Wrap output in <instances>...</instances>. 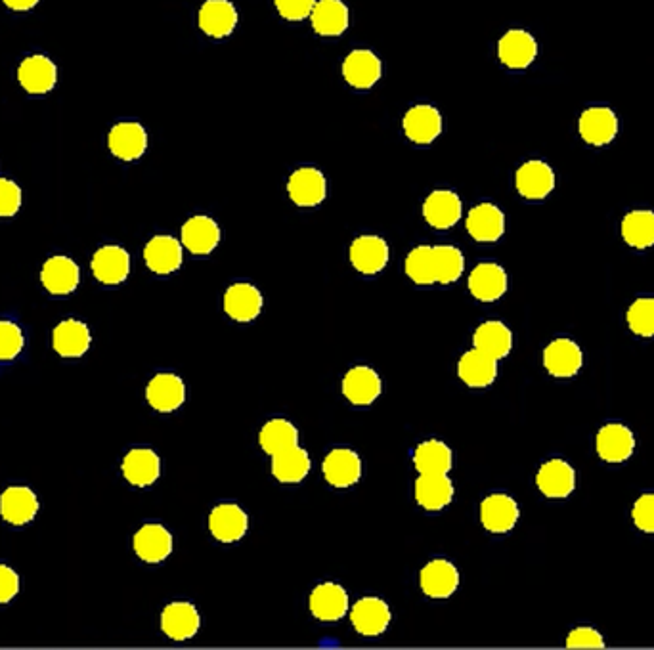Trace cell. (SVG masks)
I'll return each mask as SVG.
<instances>
[{
	"label": "cell",
	"instance_id": "obj_1",
	"mask_svg": "<svg viewBox=\"0 0 654 650\" xmlns=\"http://www.w3.org/2000/svg\"><path fill=\"white\" fill-rule=\"evenodd\" d=\"M287 194L299 207H316L326 199V176L316 167H301L289 176Z\"/></svg>",
	"mask_w": 654,
	"mask_h": 650
},
{
	"label": "cell",
	"instance_id": "obj_2",
	"mask_svg": "<svg viewBox=\"0 0 654 650\" xmlns=\"http://www.w3.org/2000/svg\"><path fill=\"white\" fill-rule=\"evenodd\" d=\"M389 243L379 236H360L350 245L352 266L366 276L379 274L389 264Z\"/></svg>",
	"mask_w": 654,
	"mask_h": 650
},
{
	"label": "cell",
	"instance_id": "obj_3",
	"mask_svg": "<svg viewBox=\"0 0 654 650\" xmlns=\"http://www.w3.org/2000/svg\"><path fill=\"white\" fill-rule=\"evenodd\" d=\"M108 146L111 153L123 161L140 159L148 150V132L136 121L117 123L109 130Z\"/></svg>",
	"mask_w": 654,
	"mask_h": 650
},
{
	"label": "cell",
	"instance_id": "obj_4",
	"mask_svg": "<svg viewBox=\"0 0 654 650\" xmlns=\"http://www.w3.org/2000/svg\"><path fill=\"white\" fill-rule=\"evenodd\" d=\"M404 134L419 146H427L435 142L442 132V115L435 106L419 104L408 109L402 119Z\"/></svg>",
	"mask_w": 654,
	"mask_h": 650
},
{
	"label": "cell",
	"instance_id": "obj_5",
	"mask_svg": "<svg viewBox=\"0 0 654 650\" xmlns=\"http://www.w3.org/2000/svg\"><path fill=\"white\" fill-rule=\"evenodd\" d=\"M322 471L333 488H350L362 477V459L354 450L335 448L326 455Z\"/></svg>",
	"mask_w": 654,
	"mask_h": 650
},
{
	"label": "cell",
	"instance_id": "obj_6",
	"mask_svg": "<svg viewBox=\"0 0 654 650\" xmlns=\"http://www.w3.org/2000/svg\"><path fill=\"white\" fill-rule=\"evenodd\" d=\"M262 310L261 291L251 283H234L224 293V312L240 324L253 322Z\"/></svg>",
	"mask_w": 654,
	"mask_h": 650
},
{
	"label": "cell",
	"instance_id": "obj_7",
	"mask_svg": "<svg viewBox=\"0 0 654 650\" xmlns=\"http://www.w3.org/2000/svg\"><path fill=\"white\" fill-rule=\"evenodd\" d=\"M419 585L431 599H448L458 589V568L446 559H435L423 566L419 574Z\"/></svg>",
	"mask_w": 654,
	"mask_h": 650
},
{
	"label": "cell",
	"instance_id": "obj_8",
	"mask_svg": "<svg viewBox=\"0 0 654 650\" xmlns=\"http://www.w3.org/2000/svg\"><path fill=\"white\" fill-rule=\"evenodd\" d=\"M521 517L517 501L505 494H492L480 505L482 526L492 534H505L515 528Z\"/></svg>",
	"mask_w": 654,
	"mask_h": 650
},
{
	"label": "cell",
	"instance_id": "obj_9",
	"mask_svg": "<svg viewBox=\"0 0 654 650\" xmlns=\"http://www.w3.org/2000/svg\"><path fill=\"white\" fill-rule=\"evenodd\" d=\"M350 620L358 633L375 637L389 628L391 608L379 597H364L350 610Z\"/></svg>",
	"mask_w": 654,
	"mask_h": 650
},
{
	"label": "cell",
	"instance_id": "obj_10",
	"mask_svg": "<svg viewBox=\"0 0 654 650\" xmlns=\"http://www.w3.org/2000/svg\"><path fill=\"white\" fill-rule=\"evenodd\" d=\"M92 272L98 282L119 285L131 274V257L119 245H106L94 253Z\"/></svg>",
	"mask_w": 654,
	"mask_h": 650
},
{
	"label": "cell",
	"instance_id": "obj_11",
	"mask_svg": "<svg viewBox=\"0 0 654 650\" xmlns=\"http://www.w3.org/2000/svg\"><path fill=\"white\" fill-rule=\"evenodd\" d=\"M146 398L155 412H175L186 400V385L175 373H159L148 383Z\"/></svg>",
	"mask_w": 654,
	"mask_h": 650
},
{
	"label": "cell",
	"instance_id": "obj_12",
	"mask_svg": "<svg viewBox=\"0 0 654 650\" xmlns=\"http://www.w3.org/2000/svg\"><path fill=\"white\" fill-rule=\"evenodd\" d=\"M199 27L213 39H224L238 25V10L230 0H207L199 10Z\"/></svg>",
	"mask_w": 654,
	"mask_h": 650
},
{
	"label": "cell",
	"instance_id": "obj_13",
	"mask_svg": "<svg viewBox=\"0 0 654 650\" xmlns=\"http://www.w3.org/2000/svg\"><path fill=\"white\" fill-rule=\"evenodd\" d=\"M498 56L509 69H526L538 56V43L528 31L511 29L500 39Z\"/></svg>",
	"mask_w": 654,
	"mask_h": 650
},
{
	"label": "cell",
	"instance_id": "obj_14",
	"mask_svg": "<svg viewBox=\"0 0 654 650\" xmlns=\"http://www.w3.org/2000/svg\"><path fill=\"white\" fill-rule=\"evenodd\" d=\"M39 499L27 486H10L0 496V515L8 524L23 526L37 517Z\"/></svg>",
	"mask_w": 654,
	"mask_h": 650
},
{
	"label": "cell",
	"instance_id": "obj_15",
	"mask_svg": "<svg viewBox=\"0 0 654 650\" xmlns=\"http://www.w3.org/2000/svg\"><path fill=\"white\" fill-rule=\"evenodd\" d=\"M249 526L247 513L236 503L217 505L209 515V530L218 542H240Z\"/></svg>",
	"mask_w": 654,
	"mask_h": 650
},
{
	"label": "cell",
	"instance_id": "obj_16",
	"mask_svg": "<svg viewBox=\"0 0 654 650\" xmlns=\"http://www.w3.org/2000/svg\"><path fill=\"white\" fill-rule=\"evenodd\" d=\"M201 628V616L192 603H171L161 614V629L173 641H188Z\"/></svg>",
	"mask_w": 654,
	"mask_h": 650
},
{
	"label": "cell",
	"instance_id": "obj_17",
	"mask_svg": "<svg viewBox=\"0 0 654 650\" xmlns=\"http://www.w3.org/2000/svg\"><path fill=\"white\" fill-rule=\"evenodd\" d=\"M134 551L144 563H161L173 551V536L161 524H144L134 534Z\"/></svg>",
	"mask_w": 654,
	"mask_h": 650
},
{
	"label": "cell",
	"instance_id": "obj_18",
	"mask_svg": "<svg viewBox=\"0 0 654 650\" xmlns=\"http://www.w3.org/2000/svg\"><path fill=\"white\" fill-rule=\"evenodd\" d=\"M469 291L482 303H494L507 291V272L496 262H482L469 276Z\"/></svg>",
	"mask_w": 654,
	"mask_h": 650
},
{
	"label": "cell",
	"instance_id": "obj_19",
	"mask_svg": "<svg viewBox=\"0 0 654 650\" xmlns=\"http://www.w3.org/2000/svg\"><path fill=\"white\" fill-rule=\"evenodd\" d=\"M349 610V595L339 584L326 582L310 593V612L322 622H337Z\"/></svg>",
	"mask_w": 654,
	"mask_h": 650
},
{
	"label": "cell",
	"instance_id": "obj_20",
	"mask_svg": "<svg viewBox=\"0 0 654 650\" xmlns=\"http://www.w3.org/2000/svg\"><path fill=\"white\" fill-rule=\"evenodd\" d=\"M595 448L597 454L607 461V463H622L626 459H630V455L635 450V438L633 433L620 423H611L605 425L595 438Z\"/></svg>",
	"mask_w": 654,
	"mask_h": 650
},
{
	"label": "cell",
	"instance_id": "obj_21",
	"mask_svg": "<svg viewBox=\"0 0 654 650\" xmlns=\"http://www.w3.org/2000/svg\"><path fill=\"white\" fill-rule=\"evenodd\" d=\"M459 379L473 389H484L498 377V360L490 354L473 348L461 356L458 364Z\"/></svg>",
	"mask_w": 654,
	"mask_h": 650
},
{
	"label": "cell",
	"instance_id": "obj_22",
	"mask_svg": "<svg viewBox=\"0 0 654 650\" xmlns=\"http://www.w3.org/2000/svg\"><path fill=\"white\" fill-rule=\"evenodd\" d=\"M461 213V199L452 190H435L423 203V217L436 230H448L456 226Z\"/></svg>",
	"mask_w": 654,
	"mask_h": 650
},
{
	"label": "cell",
	"instance_id": "obj_23",
	"mask_svg": "<svg viewBox=\"0 0 654 650\" xmlns=\"http://www.w3.org/2000/svg\"><path fill=\"white\" fill-rule=\"evenodd\" d=\"M383 73L381 60L371 50H352L343 62V77L350 87L368 90Z\"/></svg>",
	"mask_w": 654,
	"mask_h": 650
},
{
	"label": "cell",
	"instance_id": "obj_24",
	"mask_svg": "<svg viewBox=\"0 0 654 650\" xmlns=\"http://www.w3.org/2000/svg\"><path fill=\"white\" fill-rule=\"evenodd\" d=\"M578 130L591 146H607L618 134V117L609 108H589L582 113Z\"/></svg>",
	"mask_w": 654,
	"mask_h": 650
},
{
	"label": "cell",
	"instance_id": "obj_25",
	"mask_svg": "<svg viewBox=\"0 0 654 650\" xmlns=\"http://www.w3.org/2000/svg\"><path fill=\"white\" fill-rule=\"evenodd\" d=\"M81 280L79 266L69 257H52L44 262L41 270V282L44 289L52 295H69L77 289Z\"/></svg>",
	"mask_w": 654,
	"mask_h": 650
},
{
	"label": "cell",
	"instance_id": "obj_26",
	"mask_svg": "<svg viewBox=\"0 0 654 650\" xmlns=\"http://www.w3.org/2000/svg\"><path fill=\"white\" fill-rule=\"evenodd\" d=\"M515 184L524 199H544L555 188V173L544 161H526L517 171Z\"/></svg>",
	"mask_w": 654,
	"mask_h": 650
},
{
	"label": "cell",
	"instance_id": "obj_27",
	"mask_svg": "<svg viewBox=\"0 0 654 650\" xmlns=\"http://www.w3.org/2000/svg\"><path fill=\"white\" fill-rule=\"evenodd\" d=\"M18 81L29 94H46L56 87L58 69L46 56H29L18 69Z\"/></svg>",
	"mask_w": 654,
	"mask_h": 650
},
{
	"label": "cell",
	"instance_id": "obj_28",
	"mask_svg": "<svg viewBox=\"0 0 654 650\" xmlns=\"http://www.w3.org/2000/svg\"><path fill=\"white\" fill-rule=\"evenodd\" d=\"M383 390L381 377L368 366L350 369L343 379V394L354 406H370Z\"/></svg>",
	"mask_w": 654,
	"mask_h": 650
},
{
	"label": "cell",
	"instance_id": "obj_29",
	"mask_svg": "<svg viewBox=\"0 0 654 650\" xmlns=\"http://www.w3.org/2000/svg\"><path fill=\"white\" fill-rule=\"evenodd\" d=\"M467 232L480 243H494L505 232L502 209L492 203H480L467 215Z\"/></svg>",
	"mask_w": 654,
	"mask_h": 650
},
{
	"label": "cell",
	"instance_id": "obj_30",
	"mask_svg": "<svg viewBox=\"0 0 654 650\" xmlns=\"http://www.w3.org/2000/svg\"><path fill=\"white\" fill-rule=\"evenodd\" d=\"M182 259V245L173 236H155L144 249V260L148 268L159 276L176 272L182 266Z\"/></svg>",
	"mask_w": 654,
	"mask_h": 650
},
{
	"label": "cell",
	"instance_id": "obj_31",
	"mask_svg": "<svg viewBox=\"0 0 654 650\" xmlns=\"http://www.w3.org/2000/svg\"><path fill=\"white\" fill-rule=\"evenodd\" d=\"M536 484L547 498H567L576 488V473L563 459H551L538 471Z\"/></svg>",
	"mask_w": 654,
	"mask_h": 650
},
{
	"label": "cell",
	"instance_id": "obj_32",
	"mask_svg": "<svg viewBox=\"0 0 654 650\" xmlns=\"http://www.w3.org/2000/svg\"><path fill=\"white\" fill-rule=\"evenodd\" d=\"M582 364V350L570 339H557L544 350V366L553 377H574Z\"/></svg>",
	"mask_w": 654,
	"mask_h": 650
},
{
	"label": "cell",
	"instance_id": "obj_33",
	"mask_svg": "<svg viewBox=\"0 0 654 650\" xmlns=\"http://www.w3.org/2000/svg\"><path fill=\"white\" fill-rule=\"evenodd\" d=\"M220 243V228L211 217L197 215L182 226V245L194 255H209Z\"/></svg>",
	"mask_w": 654,
	"mask_h": 650
},
{
	"label": "cell",
	"instance_id": "obj_34",
	"mask_svg": "<svg viewBox=\"0 0 654 650\" xmlns=\"http://www.w3.org/2000/svg\"><path fill=\"white\" fill-rule=\"evenodd\" d=\"M121 469L123 477L127 478L132 486L148 488L161 475V459L153 450L136 448L125 455Z\"/></svg>",
	"mask_w": 654,
	"mask_h": 650
},
{
	"label": "cell",
	"instance_id": "obj_35",
	"mask_svg": "<svg viewBox=\"0 0 654 650\" xmlns=\"http://www.w3.org/2000/svg\"><path fill=\"white\" fill-rule=\"evenodd\" d=\"M310 18L318 35L339 37L349 27V8L343 0H318Z\"/></svg>",
	"mask_w": 654,
	"mask_h": 650
},
{
	"label": "cell",
	"instance_id": "obj_36",
	"mask_svg": "<svg viewBox=\"0 0 654 650\" xmlns=\"http://www.w3.org/2000/svg\"><path fill=\"white\" fill-rule=\"evenodd\" d=\"M92 343L90 329L79 320H66L56 325L52 333V347L64 358H81Z\"/></svg>",
	"mask_w": 654,
	"mask_h": 650
},
{
	"label": "cell",
	"instance_id": "obj_37",
	"mask_svg": "<svg viewBox=\"0 0 654 650\" xmlns=\"http://www.w3.org/2000/svg\"><path fill=\"white\" fill-rule=\"evenodd\" d=\"M415 499L427 511H440L454 499V484L448 475H421L415 480Z\"/></svg>",
	"mask_w": 654,
	"mask_h": 650
},
{
	"label": "cell",
	"instance_id": "obj_38",
	"mask_svg": "<svg viewBox=\"0 0 654 650\" xmlns=\"http://www.w3.org/2000/svg\"><path fill=\"white\" fill-rule=\"evenodd\" d=\"M414 463L421 475H448L454 454L442 440H425L415 448Z\"/></svg>",
	"mask_w": 654,
	"mask_h": 650
},
{
	"label": "cell",
	"instance_id": "obj_39",
	"mask_svg": "<svg viewBox=\"0 0 654 650\" xmlns=\"http://www.w3.org/2000/svg\"><path fill=\"white\" fill-rule=\"evenodd\" d=\"M473 343L475 348L490 354L492 358L502 360L513 348V333L507 325L492 320L477 327L473 335Z\"/></svg>",
	"mask_w": 654,
	"mask_h": 650
},
{
	"label": "cell",
	"instance_id": "obj_40",
	"mask_svg": "<svg viewBox=\"0 0 654 650\" xmlns=\"http://www.w3.org/2000/svg\"><path fill=\"white\" fill-rule=\"evenodd\" d=\"M259 442L266 454H282L289 448L299 446V431L287 419H272L262 427Z\"/></svg>",
	"mask_w": 654,
	"mask_h": 650
},
{
	"label": "cell",
	"instance_id": "obj_41",
	"mask_svg": "<svg viewBox=\"0 0 654 650\" xmlns=\"http://www.w3.org/2000/svg\"><path fill=\"white\" fill-rule=\"evenodd\" d=\"M310 471V457L306 450L295 446L282 454L272 455V475L285 484L301 482Z\"/></svg>",
	"mask_w": 654,
	"mask_h": 650
},
{
	"label": "cell",
	"instance_id": "obj_42",
	"mask_svg": "<svg viewBox=\"0 0 654 650\" xmlns=\"http://www.w3.org/2000/svg\"><path fill=\"white\" fill-rule=\"evenodd\" d=\"M622 238L635 249H649L654 245L653 211H632L622 220Z\"/></svg>",
	"mask_w": 654,
	"mask_h": 650
},
{
	"label": "cell",
	"instance_id": "obj_43",
	"mask_svg": "<svg viewBox=\"0 0 654 650\" xmlns=\"http://www.w3.org/2000/svg\"><path fill=\"white\" fill-rule=\"evenodd\" d=\"M433 259H435L436 282L448 283L458 282L465 268V259L458 247L454 245H436L433 247Z\"/></svg>",
	"mask_w": 654,
	"mask_h": 650
},
{
	"label": "cell",
	"instance_id": "obj_44",
	"mask_svg": "<svg viewBox=\"0 0 654 650\" xmlns=\"http://www.w3.org/2000/svg\"><path fill=\"white\" fill-rule=\"evenodd\" d=\"M406 274L412 282L417 285H431L436 282L435 259H433V247L419 245L410 251L406 257Z\"/></svg>",
	"mask_w": 654,
	"mask_h": 650
},
{
	"label": "cell",
	"instance_id": "obj_45",
	"mask_svg": "<svg viewBox=\"0 0 654 650\" xmlns=\"http://www.w3.org/2000/svg\"><path fill=\"white\" fill-rule=\"evenodd\" d=\"M628 325L639 337H654V299H637L628 310Z\"/></svg>",
	"mask_w": 654,
	"mask_h": 650
},
{
	"label": "cell",
	"instance_id": "obj_46",
	"mask_svg": "<svg viewBox=\"0 0 654 650\" xmlns=\"http://www.w3.org/2000/svg\"><path fill=\"white\" fill-rule=\"evenodd\" d=\"M25 345L20 325L8 320L0 322V362H12L20 356Z\"/></svg>",
	"mask_w": 654,
	"mask_h": 650
},
{
	"label": "cell",
	"instance_id": "obj_47",
	"mask_svg": "<svg viewBox=\"0 0 654 650\" xmlns=\"http://www.w3.org/2000/svg\"><path fill=\"white\" fill-rule=\"evenodd\" d=\"M22 207V190L16 182L0 178V218L14 217Z\"/></svg>",
	"mask_w": 654,
	"mask_h": 650
},
{
	"label": "cell",
	"instance_id": "obj_48",
	"mask_svg": "<svg viewBox=\"0 0 654 650\" xmlns=\"http://www.w3.org/2000/svg\"><path fill=\"white\" fill-rule=\"evenodd\" d=\"M274 4L287 22H303L312 14L316 0H274Z\"/></svg>",
	"mask_w": 654,
	"mask_h": 650
},
{
	"label": "cell",
	"instance_id": "obj_49",
	"mask_svg": "<svg viewBox=\"0 0 654 650\" xmlns=\"http://www.w3.org/2000/svg\"><path fill=\"white\" fill-rule=\"evenodd\" d=\"M632 517L639 530L654 534V494H645L635 501Z\"/></svg>",
	"mask_w": 654,
	"mask_h": 650
},
{
	"label": "cell",
	"instance_id": "obj_50",
	"mask_svg": "<svg viewBox=\"0 0 654 650\" xmlns=\"http://www.w3.org/2000/svg\"><path fill=\"white\" fill-rule=\"evenodd\" d=\"M568 649H603L605 639L599 631L591 628H578L570 631L567 637Z\"/></svg>",
	"mask_w": 654,
	"mask_h": 650
},
{
	"label": "cell",
	"instance_id": "obj_51",
	"mask_svg": "<svg viewBox=\"0 0 654 650\" xmlns=\"http://www.w3.org/2000/svg\"><path fill=\"white\" fill-rule=\"evenodd\" d=\"M20 591V576L6 564H0V605L10 603Z\"/></svg>",
	"mask_w": 654,
	"mask_h": 650
},
{
	"label": "cell",
	"instance_id": "obj_52",
	"mask_svg": "<svg viewBox=\"0 0 654 650\" xmlns=\"http://www.w3.org/2000/svg\"><path fill=\"white\" fill-rule=\"evenodd\" d=\"M4 4L10 8V10H16V12H27V10H33L39 0H4Z\"/></svg>",
	"mask_w": 654,
	"mask_h": 650
}]
</instances>
